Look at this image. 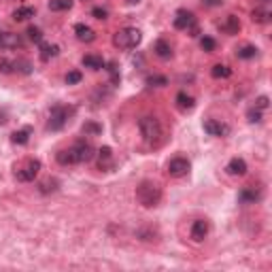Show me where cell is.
Returning a JSON list of instances; mask_svg holds the SVG:
<instances>
[{"label": "cell", "mask_w": 272, "mask_h": 272, "mask_svg": "<svg viewBox=\"0 0 272 272\" xmlns=\"http://www.w3.org/2000/svg\"><path fill=\"white\" fill-rule=\"evenodd\" d=\"M92 158H94V147H92V142H87V140L72 142L68 149H62V151H58V155H56V160L62 166L87 164V162H92Z\"/></svg>", "instance_id": "1"}, {"label": "cell", "mask_w": 272, "mask_h": 272, "mask_svg": "<svg viewBox=\"0 0 272 272\" xmlns=\"http://www.w3.org/2000/svg\"><path fill=\"white\" fill-rule=\"evenodd\" d=\"M136 200H138L145 208H153L158 206L162 200V189L160 185H155L153 181H142L136 187Z\"/></svg>", "instance_id": "2"}, {"label": "cell", "mask_w": 272, "mask_h": 272, "mask_svg": "<svg viewBox=\"0 0 272 272\" xmlns=\"http://www.w3.org/2000/svg\"><path fill=\"white\" fill-rule=\"evenodd\" d=\"M138 130H140V136L145 138V142H149V145H155L162 138V124L153 115H142L138 119Z\"/></svg>", "instance_id": "3"}, {"label": "cell", "mask_w": 272, "mask_h": 272, "mask_svg": "<svg viewBox=\"0 0 272 272\" xmlns=\"http://www.w3.org/2000/svg\"><path fill=\"white\" fill-rule=\"evenodd\" d=\"M142 40V34L138 28H121L113 34V45L117 49H134Z\"/></svg>", "instance_id": "4"}, {"label": "cell", "mask_w": 272, "mask_h": 272, "mask_svg": "<svg viewBox=\"0 0 272 272\" xmlns=\"http://www.w3.org/2000/svg\"><path fill=\"white\" fill-rule=\"evenodd\" d=\"M74 113L72 106H64V104H56L51 108L49 113V121H47V128H49L51 132H58L62 130V128L68 124V117Z\"/></svg>", "instance_id": "5"}, {"label": "cell", "mask_w": 272, "mask_h": 272, "mask_svg": "<svg viewBox=\"0 0 272 272\" xmlns=\"http://www.w3.org/2000/svg\"><path fill=\"white\" fill-rule=\"evenodd\" d=\"M38 170H40V162L38 160H26L22 166H17L15 176H17V181H22V183H30V181L36 179Z\"/></svg>", "instance_id": "6"}, {"label": "cell", "mask_w": 272, "mask_h": 272, "mask_svg": "<svg viewBox=\"0 0 272 272\" xmlns=\"http://www.w3.org/2000/svg\"><path fill=\"white\" fill-rule=\"evenodd\" d=\"M174 28L176 30H192L194 32L192 36H196V34H198V28H196V15L187 9H179L174 15Z\"/></svg>", "instance_id": "7"}, {"label": "cell", "mask_w": 272, "mask_h": 272, "mask_svg": "<svg viewBox=\"0 0 272 272\" xmlns=\"http://www.w3.org/2000/svg\"><path fill=\"white\" fill-rule=\"evenodd\" d=\"M189 168H192V164H189L185 158H172V160L168 162V174L174 176V179L185 176L189 172Z\"/></svg>", "instance_id": "8"}, {"label": "cell", "mask_w": 272, "mask_h": 272, "mask_svg": "<svg viewBox=\"0 0 272 272\" xmlns=\"http://www.w3.org/2000/svg\"><path fill=\"white\" fill-rule=\"evenodd\" d=\"M238 200L242 204H255L262 200V187H255V185H247L238 192Z\"/></svg>", "instance_id": "9"}, {"label": "cell", "mask_w": 272, "mask_h": 272, "mask_svg": "<svg viewBox=\"0 0 272 272\" xmlns=\"http://www.w3.org/2000/svg\"><path fill=\"white\" fill-rule=\"evenodd\" d=\"M240 28H242V24L236 15H228L223 22H219V30L223 34H228V36H236V34L240 32Z\"/></svg>", "instance_id": "10"}, {"label": "cell", "mask_w": 272, "mask_h": 272, "mask_svg": "<svg viewBox=\"0 0 272 272\" xmlns=\"http://www.w3.org/2000/svg\"><path fill=\"white\" fill-rule=\"evenodd\" d=\"M204 132L210 134V136H228L230 128L226 124H221V121H217V119H206L204 121Z\"/></svg>", "instance_id": "11"}, {"label": "cell", "mask_w": 272, "mask_h": 272, "mask_svg": "<svg viewBox=\"0 0 272 272\" xmlns=\"http://www.w3.org/2000/svg\"><path fill=\"white\" fill-rule=\"evenodd\" d=\"M208 230H210V226H208L206 219H196L194 226H192V240L194 242H202L204 238L208 236Z\"/></svg>", "instance_id": "12"}, {"label": "cell", "mask_w": 272, "mask_h": 272, "mask_svg": "<svg viewBox=\"0 0 272 272\" xmlns=\"http://www.w3.org/2000/svg\"><path fill=\"white\" fill-rule=\"evenodd\" d=\"M17 47H22V38H19V34L0 32V49H17Z\"/></svg>", "instance_id": "13"}, {"label": "cell", "mask_w": 272, "mask_h": 272, "mask_svg": "<svg viewBox=\"0 0 272 272\" xmlns=\"http://www.w3.org/2000/svg\"><path fill=\"white\" fill-rule=\"evenodd\" d=\"M270 17H272V13L268 9V4H260L251 11V19H253L255 24H270Z\"/></svg>", "instance_id": "14"}, {"label": "cell", "mask_w": 272, "mask_h": 272, "mask_svg": "<svg viewBox=\"0 0 272 272\" xmlns=\"http://www.w3.org/2000/svg\"><path fill=\"white\" fill-rule=\"evenodd\" d=\"M226 170H228V174H232V176H242V174H247V162L242 158H232Z\"/></svg>", "instance_id": "15"}, {"label": "cell", "mask_w": 272, "mask_h": 272, "mask_svg": "<svg viewBox=\"0 0 272 272\" xmlns=\"http://www.w3.org/2000/svg\"><path fill=\"white\" fill-rule=\"evenodd\" d=\"M74 34H77V38L81 40V43H92V40H96V32H94L90 26H85V24L74 26Z\"/></svg>", "instance_id": "16"}, {"label": "cell", "mask_w": 272, "mask_h": 272, "mask_svg": "<svg viewBox=\"0 0 272 272\" xmlns=\"http://www.w3.org/2000/svg\"><path fill=\"white\" fill-rule=\"evenodd\" d=\"M98 168L100 170L113 168V151H111V147H100L98 149Z\"/></svg>", "instance_id": "17"}, {"label": "cell", "mask_w": 272, "mask_h": 272, "mask_svg": "<svg viewBox=\"0 0 272 272\" xmlns=\"http://www.w3.org/2000/svg\"><path fill=\"white\" fill-rule=\"evenodd\" d=\"M176 106H179V111H183V113H187V111H192V108L196 106V100H194V96H189L187 92H179L176 94Z\"/></svg>", "instance_id": "18"}, {"label": "cell", "mask_w": 272, "mask_h": 272, "mask_svg": "<svg viewBox=\"0 0 272 272\" xmlns=\"http://www.w3.org/2000/svg\"><path fill=\"white\" fill-rule=\"evenodd\" d=\"M153 51H155V56L162 58V60H170V58H172V47H170V43H168V40H164V38L155 40Z\"/></svg>", "instance_id": "19"}, {"label": "cell", "mask_w": 272, "mask_h": 272, "mask_svg": "<svg viewBox=\"0 0 272 272\" xmlns=\"http://www.w3.org/2000/svg\"><path fill=\"white\" fill-rule=\"evenodd\" d=\"M83 66L90 68V70H100V68H104V60H102V56H96V53H90V56H83Z\"/></svg>", "instance_id": "20"}, {"label": "cell", "mask_w": 272, "mask_h": 272, "mask_svg": "<svg viewBox=\"0 0 272 272\" xmlns=\"http://www.w3.org/2000/svg\"><path fill=\"white\" fill-rule=\"evenodd\" d=\"M58 53H60V47H58V45L40 43V60H43V62H49V60L56 58Z\"/></svg>", "instance_id": "21"}, {"label": "cell", "mask_w": 272, "mask_h": 272, "mask_svg": "<svg viewBox=\"0 0 272 272\" xmlns=\"http://www.w3.org/2000/svg\"><path fill=\"white\" fill-rule=\"evenodd\" d=\"M34 17V9L32 6H19V9L13 11V19L15 22H26V19Z\"/></svg>", "instance_id": "22"}, {"label": "cell", "mask_w": 272, "mask_h": 272, "mask_svg": "<svg viewBox=\"0 0 272 272\" xmlns=\"http://www.w3.org/2000/svg\"><path fill=\"white\" fill-rule=\"evenodd\" d=\"M255 56H257V49L253 45H242L236 49V58H240V60H253Z\"/></svg>", "instance_id": "23"}, {"label": "cell", "mask_w": 272, "mask_h": 272, "mask_svg": "<svg viewBox=\"0 0 272 272\" xmlns=\"http://www.w3.org/2000/svg\"><path fill=\"white\" fill-rule=\"evenodd\" d=\"M30 140V128H24V130H15L11 134V142L15 145H26Z\"/></svg>", "instance_id": "24"}, {"label": "cell", "mask_w": 272, "mask_h": 272, "mask_svg": "<svg viewBox=\"0 0 272 272\" xmlns=\"http://www.w3.org/2000/svg\"><path fill=\"white\" fill-rule=\"evenodd\" d=\"M210 74H213L215 79H228L230 74H232V68L226 66V64H215L213 70H210Z\"/></svg>", "instance_id": "25"}, {"label": "cell", "mask_w": 272, "mask_h": 272, "mask_svg": "<svg viewBox=\"0 0 272 272\" xmlns=\"http://www.w3.org/2000/svg\"><path fill=\"white\" fill-rule=\"evenodd\" d=\"M81 132L85 136H98V134H102V126L96 124V121H85L83 128H81Z\"/></svg>", "instance_id": "26"}, {"label": "cell", "mask_w": 272, "mask_h": 272, "mask_svg": "<svg viewBox=\"0 0 272 272\" xmlns=\"http://www.w3.org/2000/svg\"><path fill=\"white\" fill-rule=\"evenodd\" d=\"M49 9L51 11H70L72 0H49Z\"/></svg>", "instance_id": "27"}, {"label": "cell", "mask_w": 272, "mask_h": 272, "mask_svg": "<svg viewBox=\"0 0 272 272\" xmlns=\"http://www.w3.org/2000/svg\"><path fill=\"white\" fill-rule=\"evenodd\" d=\"M13 70L22 72V74H30L32 72V64L28 62V60H15V62H13Z\"/></svg>", "instance_id": "28"}, {"label": "cell", "mask_w": 272, "mask_h": 272, "mask_svg": "<svg viewBox=\"0 0 272 272\" xmlns=\"http://www.w3.org/2000/svg\"><path fill=\"white\" fill-rule=\"evenodd\" d=\"M147 85H151V87H164V85H168V79L164 77V74H151V77H147Z\"/></svg>", "instance_id": "29"}, {"label": "cell", "mask_w": 272, "mask_h": 272, "mask_svg": "<svg viewBox=\"0 0 272 272\" xmlns=\"http://www.w3.org/2000/svg\"><path fill=\"white\" fill-rule=\"evenodd\" d=\"M200 47H202V49L204 51H215V47H217V40L215 38H210V36H202L200 38Z\"/></svg>", "instance_id": "30"}, {"label": "cell", "mask_w": 272, "mask_h": 272, "mask_svg": "<svg viewBox=\"0 0 272 272\" xmlns=\"http://www.w3.org/2000/svg\"><path fill=\"white\" fill-rule=\"evenodd\" d=\"M56 189H58V181H56V179H47V181L40 183V192H43V194L56 192Z\"/></svg>", "instance_id": "31"}, {"label": "cell", "mask_w": 272, "mask_h": 272, "mask_svg": "<svg viewBox=\"0 0 272 272\" xmlns=\"http://www.w3.org/2000/svg\"><path fill=\"white\" fill-rule=\"evenodd\" d=\"M81 79H83V74H81L79 70H70L66 74V83L68 85H77V83H81Z\"/></svg>", "instance_id": "32"}, {"label": "cell", "mask_w": 272, "mask_h": 272, "mask_svg": "<svg viewBox=\"0 0 272 272\" xmlns=\"http://www.w3.org/2000/svg\"><path fill=\"white\" fill-rule=\"evenodd\" d=\"M28 38L34 40V43H40V40H43V32H40V28H36V26H30V28H28Z\"/></svg>", "instance_id": "33"}, {"label": "cell", "mask_w": 272, "mask_h": 272, "mask_svg": "<svg viewBox=\"0 0 272 272\" xmlns=\"http://www.w3.org/2000/svg\"><path fill=\"white\" fill-rule=\"evenodd\" d=\"M247 117H249L251 124H260V121H262V111H260V108H255V106H251Z\"/></svg>", "instance_id": "34"}, {"label": "cell", "mask_w": 272, "mask_h": 272, "mask_svg": "<svg viewBox=\"0 0 272 272\" xmlns=\"http://www.w3.org/2000/svg\"><path fill=\"white\" fill-rule=\"evenodd\" d=\"M106 66V70L111 72V81L113 83H119V70H117V64L115 62H108V64H104Z\"/></svg>", "instance_id": "35"}, {"label": "cell", "mask_w": 272, "mask_h": 272, "mask_svg": "<svg viewBox=\"0 0 272 272\" xmlns=\"http://www.w3.org/2000/svg\"><path fill=\"white\" fill-rule=\"evenodd\" d=\"M0 72H2V74H11L13 72V62H11V60H6V58L0 60Z\"/></svg>", "instance_id": "36"}, {"label": "cell", "mask_w": 272, "mask_h": 272, "mask_svg": "<svg viewBox=\"0 0 272 272\" xmlns=\"http://www.w3.org/2000/svg\"><path fill=\"white\" fill-rule=\"evenodd\" d=\"M92 15L96 17V19H100V22H104V19L108 17V13H106V9H102V6H94V9H92Z\"/></svg>", "instance_id": "37"}, {"label": "cell", "mask_w": 272, "mask_h": 272, "mask_svg": "<svg viewBox=\"0 0 272 272\" xmlns=\"http://www.w3.org/2000/svg\"><path fill=\"white\" fill-rule=\"evenodd\" d=\"M268 96H260V98H257L255 100V108H260V111H266V108H268Z\"/></svg>", "instance_id": "38"}, {"label": "cell", "mask_w": 272, "mask_h": 272, "mask_svg": "<svg viewBox=\"0 0 272 272\" xmlns=\"http://www.w3.org/2000/svg\"><path fill=\"white\" fill-rule=\"evenodd\" d=\"M204 4H208V6H217V4H221L223 0H202Z\"/></svg>", "instance_id": "39"}, {"label": "cell", "mask_w": 272, "mask_h": 272, "mask_svg": "<svg viewBox=\"0 0 272 272\" xmlns=\"http://www.w3.org/2000/svg\"><path fill=\"white\" fill-rule=\"evenodd\" d=\"M0 124H6V115L4 113H0Z\"/></svg>", "instance_id": "40"}, {"label": "cell", "mask_w": 272, "mask_h": 272, "mask_svg": "<svg viewBox=\"0 0 272 272\" xmlns=\"http://www.w3.org/2000/svg\"><path fill=\"white\" fill-rule=\"evenodd\" d=\"M126 2H128V4H138L140 0H126Z\"/></svg>", "instance_id": "41"}]
</instances>
